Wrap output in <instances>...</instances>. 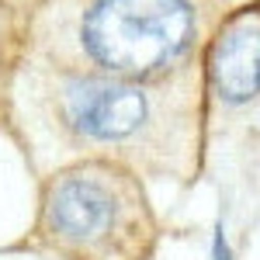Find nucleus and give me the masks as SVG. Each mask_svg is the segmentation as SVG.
Returning <instances> with one entry per match:
<instances>
[{
    "instance_id": "nucleus-1",
    "label": "nucleus",
    "mask_w": 260,
    "mask_h": 260,
    "mask_svg": "<svg viewBox=\"0 0 260 260\" xmlns=\"http://www.w3.org/2000/svg\"><path fill=\"white\" fill-rule=\"evenodd\" d=\"M198 35L191 0H90L80 18L83 56L108 77L156 80L187 59Z\"/></svg>"
},
{
    "instance_id": "nucleus-2",
    "label": "nucleus",
    "mask_w": 260,
    "mask_h": 260,
    "mask_svg": "<svg viewBox=\"0 0 260 260\" xmlns=\"http://www.w3.org/2000/svg\"><path fill=\"white\" fill-rule=\"evenodd\" d=\"M146 219L139 187L104 163L62 170L45 187L42 229L73 257L111 260L125 253Z\"/></svg>"
},
{
    "instance_id": "nucleus-3",
    "label": "nucleus",
    "mask_w": 260,
    "mask_h": 260,
    "mask_svg": "<svg viewBox=\"0 0 260 260\" xmlns=\"http://www.w3.org/2000/svg\"><path fill=\"white\" fill-rule=\"evenodd\" d=\"M56 111L66 132L98 146L139 139L153 125V94L139 80L73 73L56 87Z\"/></svg>"
},
{
    "instance_id": "nucleus-4",
    "label": "nucleus",
    "mask_w": 260,
    "mask_h": 260,
    "mask_svg": "<svg viewBox=\"0 0 260 260\" xmlns=\"http://www.w3.org/2000/svg\"><path fill=\"white\" fill-rule=\"evenodd\" d=\"M208 87L212 94L243 108L260 98V21H233L208 49Z\"/></svg>"
},
{
    "instance_id": "nucleus-5",
    "label": "nucleus",
    "mask_w": 260,
    "mask_h": 260,
    "mask_svg": "<svg viewBox=\"0 0 260 260\" xmlns=\"http://www.w3.org/2000/svg\"><path fill=\"white\" fill-rule=\"evenodd\" d=\"M208 257L212 260H236L233 257V246H229V236H225V225H215L212 229V246H208Z\"/></svg>"
}]
</instances>
